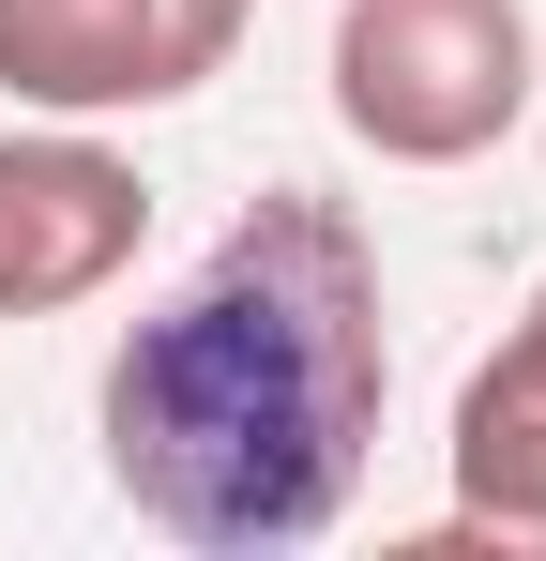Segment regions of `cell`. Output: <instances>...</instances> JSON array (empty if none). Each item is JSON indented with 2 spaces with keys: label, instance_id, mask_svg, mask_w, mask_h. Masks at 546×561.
<instances>
[{
  "label": "cell",
  "instance_id": "cell-2",
  "mask_svg": "<svg viewBox=\"0 0 546 561\" xmlns=\"http://www.w3.org/2000/svg\"><path fill=\"white\" fill-rule=\"evenodd\" d=\"M334 122L379 168H470L532 122V0H334Z\"/></svg>",
  "mask_w": 546,
  "mask_h": 561
},
{
  "label": "cell",
  "instance_id": "cell-5",
  "mask_svg": "<svg viewBox=\"0 0 546 561\" xmlns=\"http://www.w3.org/2000/svg\"><path fill=\"white\" fill-rule=\"evenodd\" d=\"M455 547L546 561V288L455 394Z\"/></svg>",
  "mask_w": 546,
  "mask_h": 561
},
{
  "label": "cell",
  "instance_id": "cell-4",
  "mask_svg": "<svg viewBox=\"0 0 546 561\" xmlns=\"http://www.w3.org/2000/svg\"><path fill=\"white\" fill-rule=\"evenodd\" d=\"M137 243H152L137 152H106L91 122L0 137V319H61V304H91V288H122Z\"/></svg>",
  "mask_w": 546,
  "mask_h": 561
},
{
  "label": "cell",
  "instance_id": "cell-3",
  "mask_svg": "<svg viewBox=\"0 0 546 561\" xmlns=\"http://www.w3.org/2000/svg\"><path fill=\"white\" fill-rule=\"evenodd\" d=\"M259 0H0V92L46 122H137L228 77Z\"/></svg>",
  "mask_w": 546,
  "mask_h": 561
},
{
  "label": "cell",
  "instance_id": "cell-1",
  "mask_svg": "<svg viewBox=\"0 0 546 561\" xmlns=\"http://www.w3.org/2000/svg\"><path fill=\"white\" fill-rule=\"evenodd\" d=\"M379 394H395L379 243L334 197L273 183L152 319H122L91 410H106V485L168 547L259 561V547H319L350 516Z\"/></svg>",
  "mask_w": 546,
  "mask_h": 561
}]
</instances>
